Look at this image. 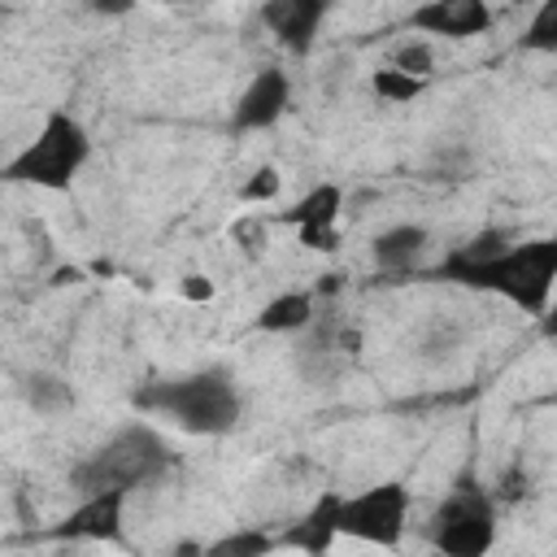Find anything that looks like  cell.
<instances>
[{
    "label": "cell",
    "instance_id": "6da1fadb",
    "mask_svg": "<svg viewBox=\"0 0 557 557\" xmlns=\"http://www.w3.org/2000/svg\"><path fill=\"white\" fill-rule=\"evenodd\" d=\"M435 278H448V283L474 287V292H492V296L509 300L513 309H522L531 318H544L548 300H553V287H557V239L540 235V239H527V244H509L500 257L474 261V265L444 257Z\"/></svg>",
    "mask_w": 557,
    "mask_h": 557
},
{
    "label": "cell",
    "instance_id": "7a4b0ae2",
    "mask_svg": "<svg viewBox=\"0 0 557 557\" xmlns=\"http://www.w3.org/2000/svg\"><path fill=\"white\" fill-rule=\"evenodd\" d=\"M135 405L144 413L170 418L187 435H226L235 431L244 400L226 370H196L178 379H157L135 392Z\"/></svg>",
    "mask_w": 557,
    "mask_h": 557
},
{
    "label": "cell",
    "instance_id": "3957f363",
    "mask_svg": "<svg viewBox=\"0 0 557 557\" xmlns=\"http://www.w3.org/2000/svg\"><path fill=\"white\" fill-rule=\"evenodd\" d=\"M174 466L170 444L148 426V422H131L117 426L100 448H91L78 466H70V487L78 496H96V492H135L144 483H157L165 470Z\"/></svg>",
    "mask_w": 557,
    "mask_h": 557
},
{
    "label": "cell",
    "instance_id": "277c9868",
    "mask_svg": "<svg viewBox=\"0 0 557 557\" xmlns=\"http://www.w3.org/2000/svg\"><path fill=\"white\" fill-rule=\"evenodd\" d=\"M91 157V135L87 126L70 113V109H52L39 126V135L4 165L9 183H26V187H44V191H65L78 170Z\"/></svg>",
    "mask_w": 557,
    "mask_h": 557
},
{
    "label": "cell",
    "instance_id": "5b68a950",
    "mask_svg": "<svg viewBox=\"0 0 557 557\" xmlns=\"http://www.w3.org/2000/svg\"><path fill=\"white\" fill-rule=\"evenodd\" d=\"M426 540L440 557H487L496 544V500L487 487H453L431 513Z\"/></svg>",
    "mask_w": 557,
    "mask_h": 557
},
{
    "label": "cell",
    "instance_id": "8992f818",
    "mask_svg": "<svg viewBox=\"0 0 557 557\" xmlns=\"http://www.w3.org/2000/svg\"><path fill=\"white\" fill-rule=\"evenodd\" d=\"M335 527L348 540L396 548L405 540V527H409V487L405 483H374L366 492L339 496Z\"/></svg>",
    "mask_w": 557,
    "mask_h": 557
},
{
    "label": "cell",
    "instance_id": "52a82bcc",
    "mask_svg": "<svg viewBox=\"0 0 557 557\" xmlns=\"http://www.w3.org/2000/svg\"><path fill=\"white\" fill-rule=\"evenodd\" d=\"M357 348H361V331L357 326H344L339 318H313V326L296 344V370L309 383H331V379H339L348 370Z\"/></svg>",
    "mask_w": 557,
    "mask_h": 557
},
{
    "label": "cell",
    "instance_id": "ba28073f",
    "mask_svg": "<svg viewBox=\"0 0 557 557\" xmlns=\"http://www.w3.org/2000/svg\"><path fill=\"white\" fill-rule=\"evenodd\" d=\"M287 104H292V78L278 65H261L248 78V87L239 91L231 126L235 131H265V126H274L287 113Z\"/></svg>",
    "mask_w": 557,
    "mask_h": 557
},
{
    "label": "cell",
    "instance_id": "9c48e42d",
    "mask_svg": "<svg viewBox=\"0 0 557 557\" xmlns=\"http://www.w3.org/2000/svg\"><path fill=\"white\" fill-rule=\"evenodd\" d=\"M126 496H131V492H96V496H83V500L52 527V535H57V540H91V544H113V540H122V509H126Z\"/></svg>",
    "mask_w": 557,
    "mask_h": 557
},
{
    "label": "cell",
    "instance_id": "30bf717a",
    "mask_svg": "<svg viewBox=\"0 0 557 557\" xmlns=\"http://www.w3.org/2000/svg\"><path fill=\"white\" fill-rule=\"evenodd\" d=\"M322 17H326V4H322V0H265V4H261L265 30H270L292 57H309V52H313V39H318V30H322Z\"/></svg>",
    "mask_w": 557,
    "mask_h": 557
},
{
    "label": "cell",
    "instance_id": "8fae6325",
    "mask_svg": "<svg viewBox=\"0 0 557 557\" xmlns=\"http://www.w3.org/2000/svg\"><path fill=\"white\" fill-rule=\"evenodd\" d=\"M409 26L426 30V35L470 39V35H483L492 26V9L483 0H431V4H418L409 13Z\"/></svg>",
    "mask_w": 557,
    "mask_h": 557
},
{
    "label": "cell",
    "instance_id": "7c38bea8",
    "mask_svg": "<svg viewBox=\"0 0 557 557\" xmlns=\"http://www.w3.org/2000/svg\"><path fill=\"white\" fill-rule=\"evenodd\" d=\"M335 513H339V496H335V492L318 496L309 513H300L292 527L278 531V548H296V553H305V557H326L331 544L339 540Z\"/></svg>",
    "mask_w": 557,
    "mask_h": 557
},
{
    "label": "cell",
    "instance_id": "4fadbf2b",
    "mask_svg": "<svg viewBox=\"0 0 557 557\" xmlns=\"http://www.w3.org/2000/svg\"><path fill=\"white\" fill-rule=\"evenodd\" d=\"M426 244H431V231H426V226L400 222V226H387L383 235H374L370 257H374V265H379L383 274H409V270L422 261Z\"/></svg>",
    "mask_w": 557,
    "mask_h": 557
},
{
    "label": "cell",
    "instance_id": "5bb4252c",
    "mask_svg": "<svg viewBox=\"0 0 557 557\" xmlns=\"http://www.w3.org/2000/svg\"><path fill=\"white\" fill-rule=\"evenodd\" d=\"M339 209H344V187L339 183H318L292 209H283L278 222L296 226V231H331L339 222Z\"/></svg>",
    "mask_w": 557,
    "mask_h": 557
},
{
    "label": "cell",
    "instance_id": "9a60e30c",
    "mask_svg": "<svg viewBox=\"0 0 557 557\" xmlns=\"http://www.w3.org/2000/svg\"><path fill=\"white\" fill-rule=\"evenodd\" d=\"M318 318V296L313 292H278L274 300L261 305L257 313V331H270V335H296V331H309Z\"/></svg>",
    "mask_w": 557,
    "mask_h": 557
},
{
    "label": "cell",
    "instance_id": "2e32d148",
    "mask_svg": "<svg viewBox=\"0 0 557 557\" xmlns=\"http://www.w3.org/2000/svg\"><path fill=\"white\" fill-rule=\"evenodd\" d=\"M26 405H30L35 413H44V418H57V413L74 409V387H70L65 379L39 370V374L26 379Z\"/></svg>",
    "mask_w": 557,
    "mask_h": 557
},
{
    "label": "cell",
    "instance_id": "e0dca14e",
    "mask_svg": "<svg viewBox=\"0 0 557 557\" xmlns=\"http://www.w3.org/2000/svg\"><path fill=\"white\" fill-rule=\"evenodd\" d=\"M278 548V535L270 531H231V535H218L213 544H205V557H270Z\"/></svg>",
    "mask_w": 557,
    "mask_h": 557
},
{
    "label": "cell",
    "instance_id": "ac0fdd59",
    "mask_svg": "<svg viewBox=\"0 0 557 557\" xmlns=\"http://www.w3.org/2000/svg\"><path fill=\"white\" fill-rule=\"evenodd\" d=\"M518 44L527 52H557V0H544L531 13V22H527V30H522Z\"/></svg>",
    "mask_w": 557,
    "mask_h": 557
},
{
    "label": "cell",
    "instance_id": "d6986e66",
    "mask_svg": "<svg viewBox=\"0 0 557 557\" xmlns=\"http://www.w3.org/2000/svg\"><path fill=\"white\" fill-rule=\"evenodd\" d=\"M392 70H400V74H409V78H422L426 83V74L435 70V52H431V44L426 39H405V44H396L392 48Z\"/></svg>",
    "mask_w": 557,
    "mask_h": 557
},
{
    "label": "cell",
    "instance_id": "ffe728a7",
    "mask_svg": "<svg viewBox=\"0 0 557 557\" xmlns=\"http://www.w3.org/2000/svg\"><path fill=\"white\" fill-rule=\"evenodd\" d=\"M370 87H374V96L379 100H387V104H405V100H413V96H422V78H409V74H400V70H374L370 74Z\"/></svg>",
    "mask_w": 557,
    "mask_h": 557
},
{
    "label": "cell",
    "instance_id": "44dd1931",
    "mask_svg": "<svg viewBox=\"0 0 557 557\" xmlns=\"http://www.w3.org/2000/svg\"><path fill=\"white\" fill-rule=\"evenodd\" d=\"M278 187H283V178H278V170L274 165H261L244 187H239V200L244 205H257V200H274L278 196Z\"/></svg>",
    "mask_w": 557,
    "mask_h": 557
},
{
    "label": "cell",
    "instance_id": "7402d4cb",
    "mask_svg": "<svg viewBox=\"0 0 557 557\" xmlns=\"http://www.w3.org/2000/svg\"><path fill=\"white\" fill-rule=\"evenodd\" d=\"M300 244L309 248V252H335L339 248V231L331 226V231H300Z\"/></svg>",
    "mask_w": 557,
    "mask_h": 557
},
{
    "label": "cell",
    "instance_id": "603a6c76",
    "mask_svg": "<svg viewBox=\"0 0 557 557\" xmlns=\"http://www.w3.org/2000/svg\"><path fill=\"white\" fill-rule=\"evenodd\" d=\"M522 492H527V474L513 466V470L500 479V492H492V500H518Z\"/></svg>",
    "mask_w": 557,
    "mask_h": 557
},
{
    "label": "cell",
    "instance_id": "cb8c5ba5",
    "mask_svg": "<svg viewBox=\"0 0 557 557\" xmlns=\"http://www.w3.org/2000/svg\"><path fill=\"white\" fill-rule=\"evenodd\" d=\"M183 296H187V300H213V283H209L205 274H187V278H183Z\"/></svg>",
    "mask_w": 557,
    "mask_h": 557
},
{
    "label": "cell",
    "instance_id": "d4e9b609",
    "mask_svg": "<svg viewBox=\"0 0 557 557\" xmlns=\"http://www.w3.org/2000/svg\"><path fill=\"white\" fill-rule=\"evenodd\" d=\"M261 231H265V226H261V222H235V226H231V235H235V239H239V244H244V239H248V248H252V252H257V248H261Z\"/></svg>",
    "mask_w": 557,
    "mask_h": 557
},
{
    "label": "cell",
    "instance_id": "484cf974",
    "mask_svg": "<svg viewBox=\"0 0 557 557\" xmlns=\"http://www.w3.org/2000/svg\"><path fill=\"white\" fill-rule=\"evenodd\" d=\"M540 335H544V339H557V309H548V313L540 318Z\"/></svg>",
    "mask_w": 557,
    "mask_h": 557
},
{
    "label": "cell",
    "instance_id": "4316f807",
    "mask_svg": "<svg viewBox=\"0 0 557 557\" xmlns=\"http://www.w3.org/2000/svg\"><path fill=\"white\" fill-rule=\"evenodd\" d=\"M83 278V270L78 265H65V270H57V283H78Z\"/></svg>",
    "mask_w": 557,
    "mask_h": 557
}]
</instances>
